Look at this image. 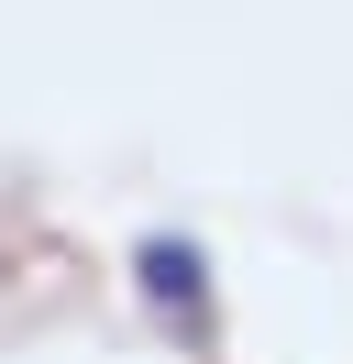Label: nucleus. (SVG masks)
<instances>
[{
    "label": "nucleus",
    "instance_id": "1",
    "mask_svg": "<svg viewBox=\"0 0 353 364\" xmlns=\"http://www.w3.org/2000/svg\"><path fill=\"white\" fill-rule=\"evenodd\" d=\"M144 298L176 320H199V298H210V265H199V243H144Z\"/></svg>",
    "mask_w": 353,
    "mask_h": 364
}]
</instances>
